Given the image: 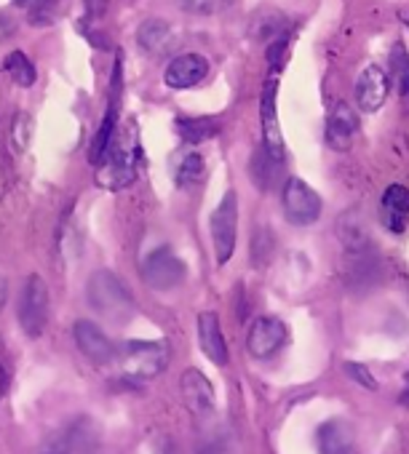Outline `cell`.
Here are the masks:
<instances>
[{"label":"cell","instance_id":"3","mask_svg":"<svg viewBox=\"0 0 409 454\" xmlns=\"http://www.w3.org/2000/svg\"><path fill=\"white\" fill-rule=\"evenodd\" d=\"M169 364V345L166 342H126L121 350V369L131 380H153Z\"/></svg>","mask_w":409,"mask_h":454},{"label":"cell","instance_id":"26","mask_svg":"<svg viewBox=\"0 0 409 454\" xmlns=\"http://www.w3.org/2000/svg\"><path fill=\"white\" fill-rule=\"evenodd\" d=\"M390 67H393V81L398 86L401 94H406L409 89V54L404 49V43H396L390 51Z\"/></svg>","mask_w":409,"mask_h":454},{"label":"cell","instance_id":"12","mask_svg":"<svg viewBox=\"0 0 409 454\" xmlns=\"http://www.w3.org/2000/svg\"><path fill=\"white\" fill-rule=\"evenodd\" d=\"M179 393H182V401L185 406L195 414V417H203L209 414L212 406H215V387L212 382L207 380V374H201L198 369H187L179 380Z\"/></svg>","mask_w":409,"mask_h":454},{"label":"cell","instance_id":"25","mask_svg":"<svg viewBox=\"0 0 409 454\" xmlns=\"http://www.w3.org/2000/svg\"><path fill=\"white\" fill-rule=\"evenodd\" d=\"M70 9V0H38L33 6V22L35 25H51L59 17H65Z\"/></svg>","mask_w":409,"mask_h":454},{"label":"cell","instance_id":"22","mask_svg":"<svg viewBox=\"0 0 409 454\" xmlns=\"http://www.w3.org/2000/svg\"><path fill=\"white\" fill-rule=\"evenodd\" d=\"M174 126H177V134L190 145L207 142V139L220 134V121L217 118H177Z\"/></svg>","mask_w":409,"mask_h":454},{"label":"cell","instance_id":"27","mask_svg":"<svg viewBox=\"0 0 409 454\" xmlns=\"http://www.w3.org/2000/svg\"><path fill=\"white\" fill-rule=\"evenodd\" d=\"M179 9L187 12V14H195V17H209V14H217L223 9L225 0H177Z\"/></svg>","mask_w":409,"mask_h":454},{"label":"cell","instance_id":"17","mask_svg":"<svg viewBox=\"0 0 409 454\" xmlns=\"http://www.w3.org/2000/svg\"><path fill=\"white\" fill-rule=\"evenodd\" d=\"M356 131H358V118H356V113L350 110V105L337 102L334 110H332L329 118H326V142H329V147H334V150L350 147Z\"/></svg>","mask_w":409,"mask_h":454},{"label":"cell","instance_id":"15","mask_svg":"<svg viewBox=\"0 0 409 454\" xmlns=\"http://www.w3.org/2000/svg\"><path fill=\"white\" fill-rule=\"evenodd\" d=\"M198 345L212 364H217V366L228 364V345H225L217 313L207 310V313L198 316Z\"/></svg>","mask_w":409,"mask_h":454},{"label":"cell","instance_id":"28","mask_svg":"<svg viewBox=\"0 0 409 454\" xmlns=\"http://www.w3.org/2000/svg\"><path fill=\"white\" fill-rule=\"evenodd\" d=\"M342 372L353 380V382H358L361 387H366V390H377V380L369 374V369L366 366H361V364H353V361H348L345 366H342Z\"/></svg>","mask_w":409,"mask_h":454},{"label":"cell","instance_id":"34","mask_svg":"<svg viewBox=\"0 0 409 454\" xmlns=\"http://www.w3.org/2000/svg\"><path fill=\"white\" fill-rule=\"evenodd\" d=\"M398 403H401L404 409H409V387H406V390H404V393L398 395Z\"/></svg>","mask_w":409,"mask_h":454},{"label":"cell","instance_id":"9","mask_svg":"<svg viewBox=\"0 0 409 454\" xmlns=\"http://www.w3.org/2000/svg\"><path fill=\"white\" fill-rule=\"evenodd\" d=\"M390 94V78L382 67L369 65L356 78V105L361 113H377Z\"/></svg>","mask_w":409,"mask_h":454},{"label":"cell","instance_id":"24","mask_svg":"<svg viewBox=\"0 0 409 454\" xmlns=\"http://www.w3.org/2000/svg\"><path fill=\"white\" fill-rule=\"evenodd\" d=\"M203 171H207V163H203V155L198 153H187L179 166H177V184L179 187H193L203 179Z\"/></svg>","mask_w":409,"mask_h":454},{"label":"cell","instance_id":"10","mask_svg":"<svg viewBox=\"0 0 409 454\" xmlns=\"http://www.w3.org/2000/svg\"><path fill=\"white\" fill-rule=\"evenodd\" d=\"M276 78H271L263 89V99H260V121H263V147L284 160L287 147H284V137H281V126H279V110H276Z\"/></svg>","mask_w":409,"mask_h":454},{"label":"cell","instance_id":"11","mask_svg":"<svg viewBox=\"0 0 409 454\" xmlns=\"http://www.w3.org/2000/svg\"><path fill=\"white\" fill-rule=\"evenodd\" d=\"M209 75V62L207 57H201V54H179L169 62L166 73H163V81L169 89H193L198 86L203 78Z\"/></svg>","mask_w":409,"mask_h":454},{"label":"cell","instance_id":"8","mask_svg":"<svg viewBox=\"0 0 409 454\" xmlns=\"http://www.w3.org/2000/svg\"><path fill=\"white\" fill-rule=\"evenodd\" d=\"M287 324L273 318V316H263L257 318L252 326H249V334H247V350L265 361V358H273L284 345H287Z\"/></svg>","mask_w":409,"mask_h":454},{"label":"cell","instance_id":"23","mask_svg":"<svg viewBox=\"0 0 409 454\" xmlns=\"http://www.w3.org/2000/svg\"><path fill=\"white\" fill-rule=\"evenodd\" d=\"M6 73L12 75V81L17 83V86H25V89H30L33 83H35V67H33V62L22 54V51H12L9 57H6Z\"/></svg>","mask_w":409,"mask_h":454},{"label":"cell","instance_id":"32","mask_svg":"<svg viewBox=\"0 0 409 454\" xmlns=\"http://www.w3.org/2000/svg\"><path fill=\"white\" fill-rule=\"evenodd\" d=\"M6 390H9V372H6L4 364H0V398L6 395Z\"/></svg>","mask_w":409,"mask_h":454},{"label":"cell","instance_id":"33","mask_svg":"<svg viewBox=\"0 0 409 454\" xmlns=\"http://www.w3.org/2000/svg\"><path fill=\"white\" fill-rule=\"evenodd\" d=\"M6 300H9V284H6V278H4V276H0V310H4Z\"/></svg>","mask_w":409,"mask_h":454},{"label":"cell","instance_id":"18","mask_svg":"<svg viewBox=\"0 0 409 454\" xmlns=\"http://www.w3.org/2000/svg\"><path fill=\"white\" fill-rule=\"evenodd\" d=\"M380 214H382V222L388 231L401 233L409 222V190L404 184H388L382 192Z\"/></svg>","mask_w":409,"mask_h":454},{"label":"cell","instance_id":"16","mask_svg":"<svg viewBox=\"0 0 409 454\" xmlns=\"http://www.w3.org/2000/svg\"><path fill=\"white\" fill-rule=\"evenodd\" d=\"M316 441H319V451L321 454H353V446H356V433H353V425L345 422V419H326L319 433H316Z\"/></svg>","mask_w":409,"mask_h":454},{"label":"cell","instance_id":"19","mask_svg":"<svg viewBox=\"0 0 409 454\" xmlns=\"http://www.w3.org/2000/svg\"><path fill=\"white\" fill-rule=\"evenodd\" d=\"M137 43L150 57H163L171 49V27L161 20H147L137 30Z\"/></svg>","mask_w":409,"mask_h":454},{"label":"cell","instance_id":"21","mask_svg":"<svg viewBox=\"0 0 409 454\" xmlns=\"http://www.w3.org/2000/svg\"><path fill=\"white\" fill-rule=\"evenodd\" d=\"M337 233H340V241L348 252H358V249H369V236H366V227H364V219L361 214L353 208V211H345L340 216V224H337Z\"/></svg>","mask_w":409,"mask_h":454},{"label":"cell","instance_id":"4","mask_svg":"<svg viewBox=\"0 0 409 454\" xmlns=\"http://www.w3.org/2000/svg\"><path fill=\"white\" fill-rule=\"evenodd\" d=\"M212 244L217 254V265H228L236 252V236H239V198L236 192H225L220 206L212 214Z\"/></svg>","mask_w":409,"mask_h":454},{"label":"cell","instance_id":"7","mask_svg":"<svg viewBox=\"0 0 409 454\" xmlns=\"http://www.w3.org/2000/svg\"><path fill=\"white\" fill-rule=\"evenodd\" d=\"M185 273H187L185 262L169 247H161V249L150 252L145 265H142V278L155 292H169V289L179 286L185 281Z\"/></svg>","mask_w":409,"mask_h":454},{"label":"cell","instance_id":"37","mask_svg":"<svg viewBox=\"0 0 409 454\" xmlns=\"http://www.w3.org/2000/svg\"><path fill=\"white\" fill-rule=\"evenodd\" d=\"M406 94H409V89H406Z\"/></svg>","mask_w":409,"mask_h":454},{"label":"cell","instance_id":"5","mask_svg":"<svg viewBox=\"0 0 409 454\" xmlns=\"http://www.w3.org/2000/svg\"><path fill=\"white\" fill-rule=\"evenodd\" d=\"M281 208H284V216L289 224L308 227V224H316L321 216V198L311 184L292 176V179H287V184L281 190Z\"/></svg>","mask_w":409,"mask_h":454},{"label":"cell","instance_id":"1","mask_svg":"<svg viewBox=\"0 0 409 454\" xmlns=\"http://www.w3.org/2000/svg\"><path fill=\"white\" fill-rule=\"evenodd\" d=\"M86 300L94 313L113 324H126L134 316V297L129 286L110 270H99L86 284Z\"/></svg>","mask_w":409,"mask_h":454},{"label":"cell","instance_id":"13","mask_svg":"<svg viewBox=\"0 0 409 454\" xmlns=\"http://www.w3.org/2000/svg\"><path fill=\"white\" fill-rule=\"evenodd\" d=\"M73 337H75L78 350H81L91 364L102 366V364H110V361L115 358L113 342L107 340V334H105L97 324H91V321H78L75 329H73Z\"/></svg>","mask_w":409,"mask_h":454},{"label":"cell","instance_id":"30","mask_svg":"<svg viewBox=\"0 0 409 454\" xmlns=\"http://www.w3.org/2000/svg\"><path fill=\"white\" fill-rule=\"evenodd\" d=\"M107 12V0H89V17H102Z\"/></svg>","mask_w":409,"mask_h":454},{"label":"cell","instance_id":"35","mask_svg":"<svg viewBox=\"0 0 409 454\" xmlns=\"http://www.w3.org/2000/svg\"><path fill=\"white\" fill-rule=\"evenodd\" d=\"M14 4H17V6H22V9H33V6L38 4V0H14Z\"/></svg>","mask_w":409,"mask_h":454},{"label":"cell","instance_id":"31","mask_svg":"<svg viewBox=\"0 0 409 454\" xmlns=\"http://www.w3.org/2000/svg\"><path fill=\"white\" fill-rule=\"evenodd\" d=\"M9 35H14V22L9 17H0V41H6Z\"/></svg>","mask_w":409,"mask_h":454},{"label":"cell","instance_id":"36","mask_svg":"<svg viewBox=\"0 0 409 454\" xmlns=\"http://www.w3.org/2000/svg\"><path fill=\"white\" fill-rule=\"evenodd\" d=\"M49 454H67V451H49Z\"/></svg>","mask_w":409,"mask_h":454},{"label":"cell","instance_id":"14","mask_svg":"<svg viewBox=\"0 0 409 454\" xmlns=\"http://www.w3.org/2000/svg\"><path fill=\"white\" fill-rule=\"evenodd\" d=\"M345 281H348V289H353V292H366V289L377 286V281H380V260L372 254V249L348 252Z\"/></svg>","mask_w":409,"mask_h":454},{"label":"cell","instance_id":"2","mask_svg":"<svg viewBox=\"0 0 409 454\" xmlns=\"http://www.w3.org/2000/svg\"><path fill=\"white\" fill-rule=\"evenodd\" d=\"M139 160H142V150H139V139L134 134V126L123 129L118 137H113L110 150L105 155V168L99 174V182L110 190H123L129 187L137 176H139Z\"/></svg>","mask_w":409,"mask_h":454},{"label":"cell","instance_id":"20","mask_svg":"<svg viewBox=\"0 0 409 454\" xmlns=\"http://www.w3.org/2000/svg\"><path fill=\"white\" fill-rule=\"evenodd\" d=\"M281 166H284V160L273 158L265 147H260V150L252 155V163H249V174H252L255 187L263 190V192L273 190V184L279 182Z\"/></svg>","mask_w":409,"mask_h":454},{"label":"cell","instance_id":"6","mask_svg":"<svg viewBox=\"0 0 409 454\" xmlns=\"http://www.w3.org/2000/svg\"><path fill=\"white\" fill-rule=\"evenodd\" d=\"M20 324L28 337H41L49 324V286L41 276H30L20 294Z\"/></svg>","mask_w":409,"mask_h":454},{"label":"cell","instance_id":"29","mask_svg":"<svg viewBox=\"0 0 409 454\" xmlns=\"http://www.w3.org/2000/svg\"><path fill=\"white\" fill-rule=\"evenodd\" d=\"M287 46H289L287 35H279V38H276V41L268 46V62H271L273 73H279V70H281V65H284V57H287Z\"/></svg>","mask_w":409,"mask_h":454}]
</instances>
